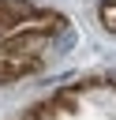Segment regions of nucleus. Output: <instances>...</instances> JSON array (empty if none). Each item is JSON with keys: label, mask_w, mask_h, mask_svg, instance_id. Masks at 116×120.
Here are the masks:
<instances>
[{"label": "nucleus", "mask_w": 116, "mask_h": 120, "mask_svg": "<svg viewBox=\"0 0 116 120\" xmlns=\"http://www.w3.org/2000/svg\"><path fill=\"white\" fill-rule=\"evenodd\" d=\"M75 45H79V30L67 22V26H60V30L49 38V56H67ZM49 56H45V60H49Z\"/></svg>", "instance_id": "obj_1"}, {"label": "nucleus", "mask_w": 116, "mask_h": 120, "mask_svg": "<svg viewBox=\"0 0 116 120\" xmlns=\"http://www.w3.org/2000/svg\"><path fill=\"white\" fill-rule=\"evenodd\" d=\"M97 22H101L109 34H116V0H101V4H97Z\"/></svg>", "instance_id": "obj_2"}]
</instances>
